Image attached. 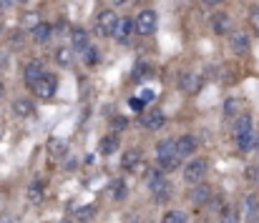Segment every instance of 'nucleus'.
Instances as JSON below:
<instances>
[{
  "label": "nucleus",
  "mask_w": 259,
  "mask_h": 223,
  "mask_svg": "<svg viewBox=\"0 0 259 223\" xmlns=\"http://www.w3.org/2000/svg\"><path fill=\"white\" fill-rule=\"evenodd\" d=\"M25 83H28V85H33V83H35V80H40V78H43V75H46V71H43V63H40V61H30V63H28V66H25Z\"/></svg>",
  "instance_id": "obj_13"
},
{
  "label": "nucleus",
  "mask_w": 259,
  "mask_h": 223,
  "mask_svg": "<svg viewBox=\"0 0 259 223\" xmlns=\"http://www.w3.org/2000/svg\"><path fill=\"white\" fill-rule=\"evenodd\" d=\"M146 75H151V68H149L146 63H139V66H136V71H134V78H136V80H141V78H146Z\"/></svg>",
  "instance_id": "obj_30"
},
{
  "label": "nucleus",
  "mask_w": 259,
  "mask_h": 223,
  "mask_svg": "<svg viewBox=\"0 0 259 223\" xmlns=\"http://www.w3.org/2000/svg\"><path fill=\"white\" fill-rule=\"evenodd\" d=\"M15 3H18V0H0L3 8H10V5H15Z\"/></svg>",
  "instance_id": "obj_37"
},
{
  "label": "nucleus",
  "mask_w": 259,
  "mask_h": 223,
  "mask_svg": "<svg viewBox=\"0 0 259 223\" xmlns=\"http://www.w3.org/2000/svg\"><path fill=\"white\" fill-rule=\"evenodd\" d=\"M13 113H15L18 118H28V116L33 113V100H28V98H18V100L13 103Z\"/></svg>",
  "instance_id": "obj_19"
},
{
  "label": "nucleus",
  "mask_w": 259,
  "mask_h": 223,
  "mask_svg": "<svg viewBox=\"0 0 259 223\" xmlns=\"http://www.w3.org/2000/svg\"><path fill=\"white\" fill-rule=\"evenodd\" d=\"M224 110H227V116H234V113L239 110V100H234V98H229V100L224 103Z\"/></svg>",
  "instance_id": "obj_31"
},
{
  "label": "nucleus",
  "mask_w": 259,
  "mask_h": 223,
  "mask_svg": "<svg viewBox=\"0 0 259 223\" xmlns=\"http://www.w3.org/2000/svg\"><path fill=\"white\" fill-rule=\"evenodd\" d=\"M174 146H176V155L179 158H186V155H194L196 153V138L194 136H181V138H176L174 141Z\"/></svg>",
  "instance_id": "obj_8"
},
{
  "label": "nucleus",
  "mask_w": 259,
  "mask_h": 223,
  "mask_svg": "<svg viewBox=\"0 0 259 223\" xmlns=\"http://www.w3.org/2000/svg\"><path fill=\"white\" fill-rule=\"evenodd\" d=\"M252 116H239L237 121H234V138H242V136H247V133H252Z\"/></svg>",
  "instance_id": "obj_16"
},
{
  "label": "nucleus",
  "mask_w": 259,
  "mask_h": 223,
  "mask_svg": "<svg viewBox=\"0 0 259 223\" xmlns=\"http://www.w3.org/2000/svg\"><path fill=\"white\" fill-rule=\"evenodd\" d=\"M0 95H3V80H0Z\"/></svg>",
  "instance_id": "obj_41"
},
{
  "label": "nucleus",
  "mask_w": 259,
  "mask_h": 223,
  "mask_svg": "<svg viewBox=\"0 0 259 223\" xmlns=\"http://www.w3.org/2000/svg\"><path fill=\"white\" fill-rule=\"evenodd\" d=\"M128 105H131L136 113H141V108H144V100H141V98H131V100H128Z\"/></svg>",
  "instance_id": "obj_35"
},
{
  "label": "nucleus",
  "mask_w": 259,
  "mask_h": 223,
  "mask_svg": "<svg viewBox=\"0 0 259 223\" xmlns=\"http://www.w3.org/2000/svg\"><path fill=\"white\" fill-rule=\"evenodd\" d=\"M121 3H126V0H113V5H121Z\"/></svg>",
  "instance_id": "obj_40"
},
{
  "label": "nucleus",
  "mask_w": 259,
  "mask_h": 223,
  "mask_svg": "<svg viewBox=\"0 0 259 223\" xmlns=\"http://www.w3.org/2000/svg\"><path fill=\"white\" fill-rule=\"evenodd\" d=\"M48 150H51V155H58V158H61V155L66 153V143H63L61 138H51V141H48Z\"/></svg>",
  "instance_id": "obj_25"
},
{
  "label": "nucleus",
  "mask_w": 259,
  "mask_h": 223,
  "mask_svg": "<svg viewBox=\"0 0 259 223\" xmlns=\"http://www.w3.org/2000/svg\"><path fill=\"white\" fill-rule=\"evenodd\" d=\"M123 196H126V183H123V181H116V183H113V198L121 201Z\"/></svg>",
  "instance_id": "obj_29"
},
{
  "label": "nucleus",
  "mask_w": 259,
  "mask_h": 223,
  "mask_svg": "<svg viewBox=\"0 0 259 223\" xmlns=\"http://www.w3.org/2000/svg\"><path fill=\"white\" fill-rule=\"evenodd\" d=\"M38 23H40V20H38V15H35V13H28V15H25V28H28V30H33Z\"/></svg>",
  "instance_id": "obj_33"
},
{
  "label": "nucleus",
  "mask_w": 259,
  "mask_h": 223,
  "mask_svg": "<svg viewBox=\"0 0 259 223\" xmlns=\"http://www.w3.org/2000/svg\"><path fill=\"white\" fill-rule=\"evenodd\" d=\"M73 50L68 48V45H61V48H56V53H53V58H56V63L61 66V68H68L71 63H73Z\"/></svg>",
  "instance_id": "obj_17"
},
{
  "label": "nucleus",
  "mask_w": 259,
  "mask_h": 223,
  "mask_svg": "<svg viewBox=\"0 0 259 223\" xmlns=\"http://www.w3.org/2000/svg\"><path fill=\"white\" fill-rule=\"evenodd\" d=\"M219 223H239V216L234 208H224L222 216H219Z\"/></svg>",
  "instance_id": "obj_28"
},
{
  "label": "nucleus",
  "mask_w": 259,
  "mask_h": 223,
  "mask_svg": "<svg viewBox=\"0 0 259 223\" xmlns=\"http://www.w3.org/2000/svg\"><path fill=\"white\" fill-rule=\"evenodd\" d=\"M111 123H113V128H116V131H123V128L128 126V123H126V118H121V116H116Z\"/></svg>",
  "instance_id": "obj_34"
},
{
  "label": "nucleus",
  "mask_w": 259,
  "mask_h": 223,
  "mask_svg": "<svg viewBox=\"0 0 259 223\" xmlns=\"http://www.w3.org/2000/svg\"><path fill=\"white\" fill-rule=\"evenodd\" d=\"M3 10H5V8H3V5H0V13H3Z\"/></svg>",
  "instance_id": "obj_45"
},
{
  "label": "nucleus",
  "mask_w": 259,
  "mask_h": 223,
  "mask_svg": "<svg viewBox=\"0 0 259 223\" xmlns=\"http://www.w3.org/2000/svg\"><path fill=\"white\" fill-rule=\"evenodd\" d=\"M141 158H144L141 148H128L123 153V158H121V165H123L126 171H136V165L141 163Z\"/></svg>",
  "instance_id": "obj_14"
},
{
  "label": "nucleus",
  "mask_w": 259,
  "mask_h": 223,
  "mask_svg": "<svg viewBox=\"0 0 259 223\" xmlns=\"http://www.w3.org/2000/svg\"><path fill=\"white\" fill-rule=\"evenodd\" d=\"M229 45H232L234 53H247V50H249V38H247V33H244V30H232V33H229Z\"/></svg>",
  "instance_id": "obj_10"
},
{
  "label": "nucleus",
  "mask_w": 259,
  "mask_h": 223,
  "mask_svg": "<svg viewBox=\"0 0 259 223\" xmlns=\"http://www.w3.org/2000/svg\"><path fill=\"white\" fill-rule=\"evenodd\" d=\"M257 211H259L257 196H247V221H249V223H254V218H257Z\"/></svg>",
  "instance_id": "obj_24"
},
{
  "label": "nucleus",
  "mask_w": 259,
  "mask_h": 223,
  "mask_svg": "<svg viewBox=\"0 0 259 223\" xmlns=\"http://www.w3.org/2000/svg\"><path fill=\"white\" fill-rule=\"evenodd\" d=\"M206 160L204 158H194V160H189L186 165H184V178H186V183H191V186H196V183H201V178L206 176Z\"/></svg>",
  "instance_id": "obj_2"
},
{
  "label": "nucleus",
  "mask_w": 259,
  "mask_h": 223,
  "mask_svg": "<svg viewBox=\"0 0 259 223\" xmlns=\"http://www.w3.org/2000/svg\"><path fill=\"white\" fill-rule=\"evenodd\" d=\"M98 148H101V153H103V155H111L113 150L118 148V138H116V136H106V138H101Z\"/></svg>",
  "instance_id": "obj_22"
},
{
  "label": "nucleus",
  "mask_w": 259,
  "mask_h": 223,
  "mask_svg": "<svg viewBox=\"0 0 259 223\" xmlns=\"http://www.w3.org/2000/svg\"><path fill=\"white\" fill-rule=\"evenodd\" d=\"M237 148L242 150V153H249V150L254 148V131L247 133V136H242V138H237Z\"/></svg>",
  "instance_id": "obj_23"
},
{
  "label": "nucleus",
  "mask_w": 259,
  "mask_h": 223,
  "mask_svg": "<svg viewBox=\"0 0 259 223\" xmlns=\"http://www.w3.org/2000/svg\"><path fill=\"white\" fill-rule=\"evenodd\" d=\"M131 33H134V18H118V25H116L113 38H116L121 45H126V43L131 40Z\"/></svg>",
  "instance_id": "obj_7"
},
{
  "label": "nucleus",
  "mask_w": 259,
  "mask_h": 223,
  "mask_svg": "<svg viewBox=\"0 0 259 223\" xmlns=\"http://www.w3.org/2000/svg\"><path fill=\"white\" fill-rule=\"evenodd\" d=\"M149 181H151V193H154L156 198H166V193H169L166 178H164L159 171H151V173H149Z\"/></svg>",
  "instance_id": "obj_9"
},
{
  "label": "nucleus",
  "mask_w": 259,
  "mask_h": 223,
  "mask_svg": "<svg viewBox=\"0 0 259 223\" xmlns=\"http://www.w3.org/2000/svg\"><path fill=\"white\" fill-rule=\"evenodd\" d=\"M28 201H30V203H40V201H43V183H40V181H33V183L28 186Z\"/></svg>",
  "instance_id": "obj_21"
},
{
  "label": "nucleus",
  "mask_w": 259,
  "mask_h": 223,
  "mask_svg": "<svg viewBox=\"0 0 259 223\" xmlns=\"http://www.w3.org/2000/svg\"><path fill=\"white\" fill-rule=\"evenodd\" d=\"M33 90H35V95H38L40 100H51V98L56 95V90H58V80H56V75L46 73L40 80L33 83Z\"/></svg>",
  "instance_id": "obj_3"
},
{
  "label": "nucleus",
  "mask_w": 259,
  "mask_h": 223,
  "mask_svg": "<svg viewBox=\"0 0 259 223\" xmlns=\"http://www.w3.org/2000/svg\"><path fill=\"white\" fill-rule=\"evenodd\" d=\"M116 25H118V15H116L113 10H103V13H98V23H96L98 35L111 38V35L116 33Z\"/></svg>",
  "instance_id": "obj_4"
},
{
  "label": "nucleus",
  "mask_w": 259,
  "mask_h": 223,
  "mask_svg": "<svg viewBox=\"0 0 259 223\" xmlns=\"http://www.w3.org/2000/svg\"><path fill=\"white\" fill-rule=\"evenodd\" d=\"M18 3H28V0H18Z\"/></svg>",
  "instance_id": "obj_42"
},
{
  "label": "nucleus",
  "mask_w": 259,
  "mask_h": 223,
  "mask_svg": "<svg viewBox=\"0 0 259 223\" xmlns=\"http://www.w3.org/2000/svg\"><path fill=\"white\" fill-rule=\"evenodd\" d=\"M201 85H204V78H201V75H196V73H184L181 75V88H184L186 93H199Z\"/></svg>",
  "instance_id": "obj_12"
},
{
  "label": "nucleus",
  "mask_w": 259,
  "mask_h": 223,
  "mask_svg": "<svg viewBox=\"0 0 259 223\" xmlns=\"http://www.w3.org/2000/svg\"><path fill=\"white\" fill-rule=\"evenodd\" d=\"M257 183H259V171H257Z\"/></svg>",
  "instance_id": "obj_43"
},
{
  "label": "nucleus",
  "mask_w": 259,
  "mask_h": 223,
  "mask_svg": "<svg viewBox=\"0 0 259 223\" xmlns=\"http://www.w3.org/2000/svg\"><path fill=\"white\" fill-rule=\"evenodd\" d=\"M189 198H191L194 203H206V201L211 198V186H206V183H196V186L191 188Z\"/></svg>",
  "instance_id": "obj_15"
},
{
  "label": "nucleus",
  "mask_w": 259,
  "mask_h": 223,
  "mask_svg": "<svg viewBox=\"0 0 259 223\" xmlns=\"http://www.w3.org/2000/svg\"><path fill=\"white\" fill-rule=\"evenodd\" d=\"M156 23H159L156 13L146 8V10H141V13L136 15V20H134V30H136L139 35H154V30H156Z\"/></svg>",
  "instance_id": "obj_1"
},
{
  "label": "nucleus",
  "mask_w": 259,
  "mask_h": 223,
  "mask_svg": "<svg viewBox=\"0 0 259 223\" xmlns=\"http://www.w3.org/2000/svg\"><path fill=\"white\" fill-rule=\"evenodd\" d=\"M176 155V146H174V141H161L159 143V148H156V158H159V163H164V160H169Z\"/></svg>",
  "instance_id": "obj_18"
},
{
  "label": "nucleus",
  "mask_w": 259,
  "mask_h": 223,
  "mask_svg": "<svg viewBox=\"0 0 259 223\" xmlns=\"http://www.w3.org/2000/svg\"><path fill=\"white\" fill-rule=\"evenodd\" d=\"M254 28H257V35H259V13H254Z\"/></svg>",
  "instance_id": "obj_38"
},
{
  "label": "nucleus",
  "mask_w": 259,
  "mask_h": 223,
  "mask_svg": "<svg viewBox=\"0 0 259 223\" xmlns=\"http://www.w3.org/2000/svg\"><path fill=\"white\" fill-rule=\"evenodd\" d=\"M96 216V206H83L76 211V221H91Z\"/></svg>",
  "instance_id": "obj_27"
},
{
  "label": "nucleus",
  "mask_w": 259,
  "mask_h": 223,
  "mask_svg": "<svg viewBox=\"0 0 259 223\" xmlns=\"http://www.w3.org/2000/svg\"><path fill=\"white\" fill-rule=\"evenodd\" d=\"M211 30L217 35H229L234 30V20L227 15V13H214L211 15Z\"/></svg>",
  "instance_id": "obj_5"
},
{
  "label": "nucleus",
  "mask_w": 259,
  "mask_h": 223,
  "mask_svg": "<svg viewBox=\"0 0 259 223\" xmlns=\"http://www.w3.org/2000/svg\"><path fill=\"white\" fill-rule=\"evenodd\" d=\"M164 123H166V116H164V110H159V108H151L149 113L141 116V126L149 128V131H159V128H164Z\"/></svg>",
  "instance_id": "obj_6"
},
{
  "label": "nucleus",
  "mask_w": 259,
  "mask_h": 223,
  "mask_svg": "<svg viewBox=\"0 0 259 223\" xmlns=\"http://www.w3.org/2000/svg\"><path fill=\"white\" fill-rule=\"evenodd\" d=\"M98 58H101V55H98V50H96V48H88L86 50V63L88 66H96V63H98Z\"/></svg>",
  "instance_id": "obj_32"
},
{
  "label": "nucleus",
  "mask_w": 259,
  "mask_h": 223,
  "mask_svg": "<svg viewBox=\"0 0 259 223\" xmlns=\"http://www.w3.org/2000/svg\"><path fill=\"white\" fill-rule=\"evenodd\" d=\"M0 35H3V25H0Z\"/></svg>",
  "instance_id": "obj_44"
},
{
  "label": "nucleus",
  "mask_w": 259,
  "mask_h": 223,
  "mask_svg": "<svg viewBox=\"0 0 259 223\" xmlns=\"http://www.w3.org/2000/svg\"><path fill=\"white\" fill-rule=\"evenodd\" d=\"M161 223H186V213H184V211H179V208H176V211H169V213L164 216V221Z\"/></svg>",
  "instance_id": "obj_26"
},
{
  "label": "nucleus",
  "mask_w": 259,
  "mask_h": 223,
  "mask_svg": "<svg viewBox=\"0 0 259 223\" xmlns=\"http://www.w3.org/2000/svg\"><path fill=\"white\" fill-rule=\"evenodd\" d=\"M51 30H53V28H51L48 23H38V25L30 30V35H33L35 43H46V40L51 38Z\"/></svg>",
  "instance_id": "obj_20"
},
{
  "label": "nucleus",
  "mask_w": 259,
  "mask_h": 223,
  "mask_svg": "<svg viewBox=\"0 0 259 223\" xmlns=\"http://www.w3.org/2000/svg\"><path fill=\"white\" fill-rule=\"evenodd\" d=\"M0 223H20V218H15V216H10V213H3V216H0Z\"/></svg>",
  "instance_id": "obj_36"
},
{
  "label": "nucleus",
  "mask_w": 259,
  "mask_h": 223,
  "mask_svg": "<svg viewBox=\"0 0 259 223\" xmlns=\"http://www.w3.org/2000/svg\"><path fill=\"white\" fill-rule=\"evenodd\" d=\"M88 48H91V43H88V33L76 28V30L71 33V50H73V53H86Z\"/></svg>",
  "instance_id": "obj_11"
},
{
  "label": "nucleus",
  "mask_w": 259,
  "mask_h": 223,
  "mask_svg": "<svg viewBox=\"0 0 259 223\" xmlns=\"http://www.w3.org/2000/svg\"><path fill=\"white\" fill-rule=\"evenodd\" d=\"M204 3H206V5H219L222 0H204Z\"/></svg>",
  "instance_id": "obj_39"
}]
</instances>
